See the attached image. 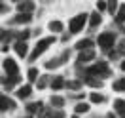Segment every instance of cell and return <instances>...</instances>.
I'll use <instances>...</instances> for the list:
<instances>
[{
  "label": "cell",
  "instance_id": "6da1fadb",
  "mask_svg": "<svg viewBox=\"0 0 125 118\" xmlns=\"http://www.w3.org/2000/svg\"><path fill=\"white\" fill-rule=\"evenodd\" d=\"M112 71H110V67L106 61H99V63L91 65V67H87L85 71H83V76H95V78H108Z\"/></svg>",
  "mask_w": 125,
  "mask_h": 118
},
{
  "label": "cell",
  "instance_id": "7a4b0ae2",
  "mask_svg": "<svg viewBox=\"0 0 125 118\" xmlns=\"http://www.w3.org/2000/svg\"><path fill=\"white\" fill-rule=\"evenodd\" d=\"M53 42H55V36H46V38H40L38 42H36V46H34V50L31 52V55H29V59H31V61H36V59H38L40 55L44 53V52H46L47 48H49L51 44H53Z\"/></svg>",
  "mask_w": 125,
  "mask_h": 118
},
{
  "label": "cell",
  "instance_id": "3957f363",
  "mask_svg": "<svg viewBox=\"0 0 125 118\" xmlns=\"http://www.w3.org/2000/svg\"><path fill=\"white\" fill-rule=\"evenodd\" d=\"M97 44L101 46V50H104V52H112V48H114V44H116V34L114 32H101L99 34V38H97Z\"/></svg>",
  "mask_w": 125,
  "mask_h": 118
},
{
  "label": "cell",
  "instance_id": "277c9868",
  "mask_svg": "<svg viewBox=\"0 0 125 118\" xmlns=\"http://www.w3.org/2000/svg\"><path fill=\"white\" fill-rule=\"evenodd\" d=\"M87 19H89V13H78V15L72 17L70 23H68V31H70V34H76V32L82 31Z\"/></svg>",
  "mask_w": 125,
  "mask_h": 118
},
{
  "label": "cell",
  "instance_id": "5b68a950",
  "mask_svg": "<svg viewBox=\"0 0 125 118\" xmlns=\"http://www.w3.org/2000/svg\"><path fill=\"white\" fill-rule=\"evenodd\" d=\"M2 67H4L6 76H19V67H17V63L11 57H6V59L2 61Z\"/></svg>",
  "mask_w": 125,
  "mask_h": 118
},
{
  "label": "cell",
  "instance_id": "8992f818",
  "mask_svg": "<svg viewBox=\"0 0 125 118\" xmlns=\"http://www.w3.org/2000/svg\"><path fill=\"white\" fill-rule=\"evenodd\" d=\"M19 82H21V76H4V78H2V88L8 92L11 88H15Z\"/></svg>",
  "mask_w": 125,
  "mask_h": 118
},
{
  "label": "cell",
  "instance_id": "52a82bcc",
  "mask_svg": "<svg viewBox=\"0 0 125 118\" xmlns=\"http://www.w3.org/2000/svg\"><path fill=\"white\" fill-rule=\"evenodd\" d=\"M95 59V52L93 50H87V52H80L78 55V67H82V65L89 63V61H93Z\"/></svg>",
  "mask_w": 125,
  "mask_h": 118
},
{
  "label": "cell",
  "instance_id": "ba28073f",
  "mask_svg": "<svg viewBox=\"0 0 125 118\" xmlns=\"http://www.w3.org/2000/svg\"><path fill=\"white\" fill-rule=\"evenodd\" d=\"M32 21V13H17L11 19V25H27Z\"/></svg>",
  "mask_w": 125,
  "mask_h": 118
},
{
  "label": "cell",
  "instance_id": "9c48e42d",
  "mask_svg": "<svg viewBox=\"0 0 125 118\" xmlns=\"http://www.w3.org/2000/svg\"><path fill=\"white\" fill-rule=\"evenodd\" d=\"M17 10H19V13H32L34 12V2H29V0L17 2Z\"/></svg>",
  "mask_w": 125,
  "mask_h": 118
},
{
  "label": "cell",
  "instance_id": "30bf717a",
  "mask_svg": "<svg viewBox=\"0 0 125 118\" xmlns=\"http://www.w3.org/2000/svg\"><path fill=\"white\" fill-rule=\"evenodd\" d=\"M13 50H15V53L19 55V57H27V55H29L27 42H15V44H13Z\"/></svg>",
  "mask_w": 125,
  "mask_h": 118
},
{
  "label": "cell",
  "instance_id": "8fae6325",
  "mask_svg": "<svg viewBox=\"0 0 125 118\" xmlns=\"http://www.w3.org/2000/svg\"><path fill=\"white\" fill-rule=\"evenodd\" d=\"M0 107H2V110H13L15 109V101L10 99L8 95H2L0 97Z\"/></svg>",
  "mask_w": 125,
  "mask_h": 118
},
{
  "label": "cell",
  "instance_id": "7c38bea8",
  "mask_svg": "<svg viewBox=\"0 0 125 118\" xmlns=\"http://www.w3.org/2000/svg\"><path fill=\"white\" fill-rule=\"evenodd\" d=\"M27 112H29V114H34V112L42 114V112H44V103H42V101L29 103V105H27Z\"/></svg>",
  "mask_w": 125,
  "mask_h": 118
},
{
  "label": "cell",
  "instance_id": "4fadbf2b",
  "mask_svg": "<svg viewBox=\"0 0 125 118\" xmlns=\"http://www.w3.org/2000/svg\"><path fill=\"white\" fill-rule=\"evenodd\" d=\"M76 50L78 52H87V50H93V40L91 38H82L76 44Z\"/></svg>",
  "mask_w": 125,
  "mask_h": 118
},
{
  "label": "cell",
  "instance_id": "5bb4252c",
  "mask_svg": "<svg viewBox=\"0 0 125 118\" xmlns=\"http://www.w3.org/2000/svg\"><path fill=\"white\" fill-rule=\"evenodd\" d=\"M31 93H32V86L31 84H25V86H21L19 90H17L15 95H17V99H27Z\"/></svg>",
  "mask_w": 125,
  "mask_h": 118
},
{
  "label": "cell",
  "instance_id": "9a60e30c",
  "mask_svg": "<svg viewBox=\"0 0 125 118\" xmlns=\"http://www.w3.org/2000/svg\"><path fill=\"white\" fill-rule=\"evenodd\" d=\"M49 86H51L55 92H57V90L66 88V82H64V78H62V76H55V78H51V84H49Z\"/></svg>",
  "mask_w": 125,
  "mask_h": 118
},
{
  "label": "cell",
  "instance_id": "2e32d148",
  "mask_svg": "<svg viewBox=\"0 0 125 118\" xmlns=\"http://www.w3.org/2000/svg\"><path fill=\"white\" fill-rule=\"evenodd\" d=\"M83 82H85L87 86H91V88H102V80L101 78H95V76H83Z\"/></svg>",
  "mask_w": 125,
  "mask_h": 118
},
{
  "label": "cell",
  "instance_id": "e0dca14e",
  "mask_svg": "<svg viewBox=\"0 0 125 118\" xmlns=\"http://www.w3.org/2000/svg\"><path fill=\"white\" fill-rule=\"evenodd\" d=\"M114 109L121 118H125V99H116L114 101Z\"/></svg>",
  "mask_w": 125,
  "mask_h": 118
},
{
  "label": "cell",
  "instance_id": "ac0fdd59",
  "mask_svg": "<svg viewBox=\"0 0 125 118\" xmlns=\"http://www.w3.org/2000/svg\"><path fill=\"white\" fill-rule=\"evenodd\" d=\"M114 21H116L117 25H123V23H125V4H121V6H119L117 13L114 15Z\"/></svg>",
  "mask_w": 125,
  "mask_h": 118
},
{
  "label": "cell",
  "instance_id": "d6986e66",
  "mask_svg": "<svg viewBox=\"0 0 125 118\" xmlns=\"http://www.w3.org/2000/svg\"><path fill=\"white\" fill-rule=\"evenodd\" d=\"M49 103H51V107H55L57 110L64 107V99H62L61 95H51V99H49Z\"/></svg>",
  "mask_w": 125,
  "mask_h": 118
},
{
  "label": "cell",
  "instance_id": "ffe728a7",
  "mask_svg": "<svg viewBox=\"0 0 125 118\" xmlns=\"http://www.w3.org/2000/svg\"><path fill=\"white\" fill-rule=\"evenodd\" d=\"M102 21V15L99 13V12H93V13H89V25L91 27H99Z\"/></svg>",
  "mask_w": 125,
  "mask_h": 118
},
{
  "label": "cell",
  "instance_id": "44dd1931",
  "mask_svg": "<svg viewBox=\"0 0 125 118\" xmlns=\"http://www.w3.org/2000/svg\"><path fill=\"white\" fill-rule=\"evenodd\" d=\"M89 99H91V103H97V105H101V103L106 101V97L102 93H97V92H93V93H89Z\"/></svg>",
  "mask_w": 125,
  "mask_h": 118
},
{
  "label": "cell",
  "instance_id": "7402d4cb",
  "mask_svg": "<svg viewBox=\"0 0 125 118\" xmlns=\"http://www.w3.org/2000/svg\"><path fill=\"white\" fill-rule=\"evenodd\" d=\"M112 88H114V92H125V76L117 78L116 82L112 84Z\"/></svg>",
  "mask_w": 125,
  "mask_h": 118
},
{
  "label": "cell",
  "instance_id": "603a6c76",
  "mask_svg": "<svg viewBox=\"0 0 125 118\" xmlns=\"http://www.w3.org/2000/svg\"><path fill=\"white\" fill-rule=\"evenodd\" d=\"M59 65H61V59H59V57H53V59L46 61V63H44V67H46L47 71H51V69H57Z\"/></svg>",
  "mask_w": 125,
  "mask_h": 118
},
{
  "label": "cell",
  "instance_id": "cb8c5ba5",
  "mask_svg": "<svg viewBox=\"0 0 125 118\" xmlns=\"http://www.w3.org/2000/svg\"><path fill=\"white\" fill-rule=\"evenodd\" d=\"M62 29H64V25H62L59 19H55V21L49 23V31H53V32H62Z\"/></svg>",
  "mask_w": 125,
  "mask_h": 118
},
{
  "label": "cell",
  "instance_id": "d4e9b609",
  "mask_svg": "<svg viewBox=\"0 0 125 118\" xmlns=\"http://www.w3.org/2000/svg\"><path fill=\"white\" fill-rule=\"evenodd\" d=\"M31 34H32V31H27V29H25V31L17 32V34H15V38H17V42H27V38H29Z\"/></svg>",
  "mask_w": 125,
  "mask_h": 118
},
{
  "label": "cell",
  "instance_id": "484cf974",
  "mask_svg": "<svg viewBox=\"0 0 125 118\" xmlns=\"http://www.w3.org/2000/svg\"><path fill=\"white\" fill-rule=\"evenodd\" d=\"M49 78H51V76H47V74L40 76V78H38V82H36V86H38L40 90H42V88H46L47 84H51V80H49Z\"/></svg>",
  "mask_w": 125,
  "mask_h": 118
},
{
  "label": "cell",
  "instance_id": "4316f807",
  "mask_svg": "<svg viewBox=\"0 0 125 118\" xmlns=\"http://www.w3.org/2000/svg\"><path fill=\"white\" fill-rule=\"evenodd\" d=\"M76 114H83V112H87V110H89V105H87V103H83V101H80L78 105H76Z\"/></svg>",
  "mask_w": 125,
  "mask_h": 118
},
{
  "label": "cell",
  "instance_id": "83f0119b",
  "mask_svg": "<svg viewBox=\"0 0 125 118\" xmlns=\"http://www.w3.org/2000/svg\"><path fill=\"white\" fill-rule=\"evenodd\" d=\"M27 78H29V82H34V80H38V69L31 67V69H29V72H27Z\"/></svg>",
  "mask_w": 125,
  "mask_h": 118
},
{
  "label": "cell",
  "instance_id": "f1b7e54d",
  "mask_svg": "<svg viewBox=\"0 0 125 118\" xmlns=\"http://www.w3.org/2000/svg\"><path fill=\"white\" fill-rule=\"evenodd\" d=\"M13 38V32H10V31H2V46H8V40Z\"/></svg>",
  "mask_w": 125,
  "mask_h": 118
},
{
  "label": "cell",
  "instance_id": "f546056e",
  "mask_svg": "<svg viewBox=\"0 0 125 118\" xmlns=\"http://www.w3.org/2000/svg\"><path fill=\"white\" fill-rule=\"evenodd\" d=\"M66 88L68 90H80L82 88V80H70V82H66Z\"/></svg>",
  "mask_w": 125,
  "mask_h": 118
},
{
  "label": "cell",
  "instance_id": "4dcf8cb0",
  "mask_svg": "<svg viewBox=\"0 0 125 118\" xmlns=\"http://www.w3.org/2000/svg\"><path fill=\"white\" fill-rule=\"evenodd\" d=\"M117 10H119V6L116 4V0L108 2V12H110V13H114V15H116V13H117Z\"/></svg>",
  "mask_w": 125,
  "mask_h": 118
},
{
  "label": "cell",
  "instance_id": "1f68e13d",
  "mask_svg": "<svg viewBox=\"0 0 125 118\" xmlns=\"http://www.w3.org/2000/svg\"><path fill=\"white\" fill-rule=\"evenodd\" d=\"M119 55H125V40H119L117 42V50H116Z\"/></svg>",
  "mask_w": 125,
  "mask_h": 118
},
{
  "label": "cell",
  "instance_id": "d6a6232c",
  "mask_svg": "<svg viewBox=\"0 0 125 118\" xmlns=\"http://www.w3.org/2000/svg\"><path fill=\"white\" fill-rule=\"evenodd\" d=\"M68 57H70V50H64V52L61 53V57H59V59H61V65L66 63V61H68Z\"/></svg>",
  "mask_w": 125,
  "mask_h": 118
},
{
  "label": "cell",
  "instance_id": "836d02e7",
  "mask_svg": "<svg viewBox=\"0 0 125 118\" xmlns=\"http://www.w3.org/2000/svg\"><path fill=\"white\" fill-rule=\"evenodd\" d=\"M104 10H108V4L102 2V0H99V2H97V12L101 13V12H104Z\"/></svg>",
  "mask_w": 125,
  "mask_h": 118
},
{
  "label": "cell",
  "instance_id": "e575fe53",
  "mask_svg": "<svg viewBox=\"0 0 125 118\" xmlns=\"http://www.w3.org/2000/svg\"><path fill=\"white\" fill-rule=\"evenodd\" d=\"M108 55H110V59H116V57H119V53H117V52H114V50H112V52H108Z\"/></svg>",
  "mask_w": 125,
  "mask_h": 118
},
{
  "label": "cell",
  "instance_id": "d590c367",
  "mask_svg": "<svg viewBox=\"0 0 125 118\" xmlns=\"http://www.w3.org/2000/svg\"><path fill=\"white\" fill-rule=\"evenodd\" d=\"M106 118H116V114H114V112H110V114H106Z\"/></svg>",
  "mask_w": 125,
  "mask_h": 118
},
{
  "label": "cell",
  "instance_id": "8d00e7d4",
  "mask_svg": "<svg viewBox=\"0 0 125 118\" xmlns=\"http://www.w3.org/2000/svg\"><path fill=\"white\" fill-rule=\"evenodd\" d=\"M119 67H121V71H125V61H121V65H119Z\"/></svg>",
  "mask_w": 125,
  "mask_h": 118
},
{
  "label": "cell",
  "instance_id": "74e56055",
  "mask_svg": "<svg viewBox=\"0 0 125 118\" xmlns=\"http://www.w3.org/2000/svg\"><path fill=\"white\" fill-rule=\"evenodd\" d=\"M91 118H101V116H91Z\"/></svg>",
  "mask_w": 125,
  "mask_h": 118
},
{
  "label": "cell",
  "instance_id": "f35d334b",
  "mask_svg": "<svg viewBox=\"0 0 125 118\" xmlns=\"http://www.w3.org/2000/svg\"><path fill=\"white\" fill-rule=\"evenodd\" d=\"M23 118H32V116H23Z\"/></svg>",
  "mask_w": 125,
  "mask_h": 118
},
{
  "label": "cell",
  "instance_id": "ab89813d",
  "mask_svg": "<svg viewBox=\"0 0 125 118\" xmlns=\"http://www.w3.org/2000/svg\"><path fill=\"white\" fill-rule=\"evenodd\" d=\"M72 118H78V116H76V114H74V116H72Z\"/></svg>",
  "mask_w": 125,
  "mask_h": 118
}]
</instances>
